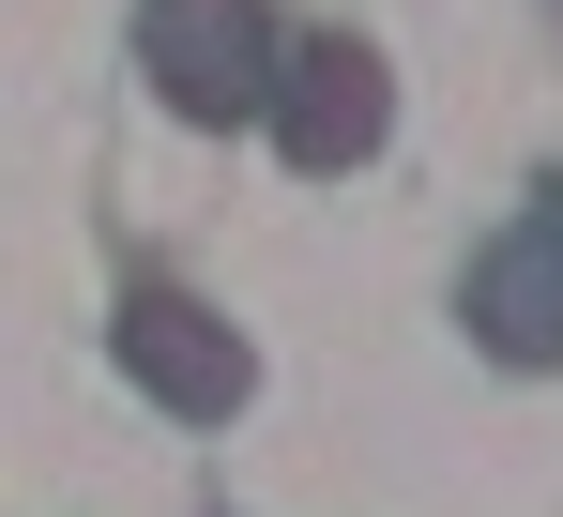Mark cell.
Wrapping results in <instances>:
<instances>
[{
	"label": "cell",
	"instance_id": "7a4b0ae2",
	"mask_svg": "<svg viewBox=\"0 0 563 517\" xmlns=\"http://www.w3.org/2000/svg\"><path fill=\"white\" fill-rule=\"evenodd\" d=\"M107 336H122V365H137V396H168L184 427H229V411L260 396V350L229 336L198 289H122V320H107Z\"/></svg>",
	"mask_w": 563,
	"mask_h": 517
},
{
	"label": "cell",
	"instance_id": "3957f363",
	"mask_svg": "<svg viewBox=\"0 0 563 517\" xmlns=\"http://www.w3.org/2000/svg\"><path fill=\"white\" fill-rule=\"evenodd\" d=\"M380 122H396V77H380L351 31L275 46V153H289V168H366Z\"/></svg>",
	"mask_w": 563,
	"mask_h": 517
},
{
	"label": "cell",
	"instance_id": "6da1fadb",
	"mask_svg": "<svg viewBox=\"0 0 563 517\" xmlns=\"http://www.w3.org/2000/svg\"><path fill=\"white\" fill-rule=\"evenodd\" d=\"M137 62L184 122H244V107H275V15L260 0H137Z\"/></svg>",
	"mask_w": 563,
	"mask_h": 517
},
{
	"label": "cell",
	"instance_id": "277c9868",
	"mask_svg": "<svg viewBox=\"0 0 563 517\" xmlns=\"http://www.w3.org/2000/svg\"><path fill=\"white\" fill-rule=\"evenodd\" d=\"M472 320L518 365H563V229H518V244L472 258Z\"/></svg>",
	"mask_w": 563,
	"mask_h": 517
}]
</instances>
